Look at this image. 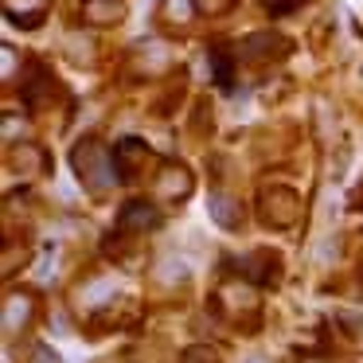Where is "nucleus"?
<instances>
[{"mask_svg":"<svg viewBox=\"0 0 363 363\" xmlns=\"http://www.w3.org/2000/svg\"><path fill=\"white\" fill-rule=\"evenodd\" d=\"M184 359H188V363H219V355H215L211 347H188Z\"/></svg>","mask_w":363,"mask_h":363,"instance_id":"obj_7","label":"nucleus"},{"mask_svg":"<svg viewBox=\"0 0 363 363\" xmlns=\"http://www.w3.org/2000/svg\"><path fill=\"white\" fill-rule=\"evenodd\" d=\"M157 223H160V215L152 211L149 203H129L125 211L118 215V227H121V230H129V227L145 230V227H157Z\"/></svg>","mask_w":363,"mask_h":363,"instance_id":"obj_3","label":"nucleus"},{"mask_svg":"<svg viewBox=\"0 0 363 363\" xmlns=\"http://www.w3.org/2000/svg\"><path fill=\"white\" fill-rule=\"evenodd\" d=\"M207 59H211V67H215V82H219V86H230V63H227V51L215 48V51H207Z\"/></svg>","mask_w":363,"mask_h":363,"instance_id":"obj_5","label":"nucleus"},{"mask_svg":"<svg viewBox=\"0 0 363 363\" xmlns=\"http://www.w3.org/2000/svg\"><path fill=\"white\" fill-rule=\"evenodd\" d=\"M35 359H40V363H59V355L48 352V347H40V352H35Z\"/></svg>","mask_w":363,"mask_h":363,"instance_id":"obj_9","label":"nucleus"},{"mask_svg":"<svg viewBox=\"0 0 363 363\" xmlns=\"http://www.w3.org/2000/svg\"><path fill=\"white\" fill-rule=\"evenodd\" d=\"M262 4H266L269 16H289V12H293V9H301L305 0H262Z\"/></svg>","mask_w":363,"mask_h":363,"instance_id":"obj_6","label":"nucleus"},{"mask_svg":"<svg viewBox=\"0 0 363 363\" xmlns=\"http://www.w3.org/2000/svg\"><path fill=\"white\" fill-rule=\"evenodd\" d=\"M74 172H79V180L90 184V191H106L118 176V160L106 157L102 145L86 141L82 149H74Z\"/></svg>","mask_w":363,"mask_h":363,"instance_id":"obj_1","label":"nucleus"},{"mask_svg":"<svg viewBox=\"0 0 363 363\" xmlns=\"http://www.w3.org/2000/svg\"><path fill=\"white\" fill-rule=\"evenodd\" d=\"M196 9L199 12H227L230 0H196Z\"/></svg>","mask_w":363,"mask_h":363,"instance_id":"obj_8","label":"nucleus"},{"mask_svg":"<svg viewBox=\"0 0 363 363\" xmlns=\"http://www.w3.org/2000/svg\"><path fill=\"white\" fill-rule=\"evenodd\" d=\"M211 215H215V223H223V227H238V207H235V199H227V196H219L215 191L211 196Z\"/></svg>","mask_w":363,"mask_h":363,"instance_id":"obj_4","label":"nucleus"},{"mask_svg":"<svg viewBox=\"0 0 363 363\" xmlns=\"http://www.w3.org/2000/svg\"><path fill=\"white\" fill-rule=\"evenodd\" d=\"M121 16H125L121 0H86L82 4V20H90V24H118Z\"/></svg>","mask_w":363,"mask_h":363,"instance_id":"obj_2","label":"nucleus"}]
</instances>
